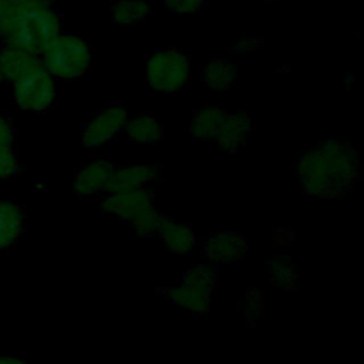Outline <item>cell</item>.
I'll return each instance as SVG.
<instances>
[{
  "label": "cell",
  "mask_w": 364,
  "mask_h": 364,
  "mask_svg": "<svg viewBox=\"0 0 364 364\" xmlns=\"http://www.w3.org/2000/svg\"><path fill=\"white\" fill-rule=\"evenodd\" d=\"M11 6H23V4H36V3H50V0H9Z\"/></svg>",
  "instance_id": "cell-29"
},
{
  "label": "cell",
  "mask_w": 364,
  "mask_h": 364,
  "mask_svg": "<svg viewBox=\"0 0 364 364\" xmlns=\"http://www.w3.org/2000/svg\"><path fill=\"white\" fill-rule=\"evenodd\" d=\"M216 277H218V272H216L215 264L203 263V264H195V266L189 267L185 272L182 282L213 290V287L216 286Z\"/></svg>",
  "instance_id": "cell-22"
},
{
  "label": "cell",
  "mask_w": 364,
  "mask_h": 364,
  "mask_svg": "<svg viewBox=\"0 0 364 364\" xmlns=\"http://www.w3.org/2000/svg\"><path fill=\"white\" fill-rule=\"evenodd\" d=\"M61 33V18L50 3L11 6L0 18L4 46L38 55Z\"/></svg>",
  "instance_id": "cell-2"
},
{
  "label": "cell",
  "mask_w": 364,
  "mask_h": 364,
  "mask_svg": "<svg viewBox=\"0 0 364 364\" xmlns=\"http://www.w3.org/2000/svg\"><path fill=\"white\" fill-rule=\"evenodd\" d=\"M55 94V80L44 68L41 60L11 84L13 101L24 111L40 112L48 109L54 104Z\"/></svg>",
  "instance_id": "cell-5"
},
{
  "label": "cell",
  "mask_w": 364,
  "mask_h": 364,
  "mask_svg": "<svg viewBox=\"0 0 364 364\" xmlns=\"http://www.w3.org/2000/svg\"><path fill=\"white\" fill-rule=\"evenodd\" d=\"M124 131L131 141L144 145H154L164 136V127L161 121L149 114H142L128 119Z\"/></svg>",
  "instance_id": "cell-17"
},
{
  "label": "cell",
  "mask_w": 364,
  "mask_h": 364,
  "mask_svg": "<svg viewBox=\"0 0 364 364\" xmlns=\"http://www.w3.org/2000/svg\"><path fill=\"white\" fill-rule=\"evenodd\" d=\"M262 44L263 43L256 37H242L235 43L233 48L236 53H250V51H255V50L263 47Z\"/></svg>",
  "instance_id": "cell-27"
},
{
  "label": "cell",
  "mask_w": 364,
  "mask_h": 364,
  "mask_svg": "<svg viewBox=\"0 0 364 364\" xmlns=\"http://www.w3.org/2000/svg\"><path fill=\"white\" fill-rule=\"evenodd\" d=\"M114 165L102 158L94 159L81 166L73 182L74 192L78 196H92L107 191V185L114 172Z\"/></svg>",
  "instance_id": "cell-9"
},
{
  "label": "cell",
  "mask_w": 364,
  "mask_h": 364,
  "mask_svg": "<svg viewBox=\"0 0 364 364\" xmlns=\"http://www.w3.org/2000/svg\"><path fill=\"white\" fill-rule=\"evenodd\" d=\"M20 162L13 146H0V181H6L17 175Z\"/></svg>",
  "instance_id": "cell-23"
},
{
  "label": "cell",
  "mask_w": 364,
  "mask_h": 364,
  "mask_svg": "<svg viewBox=\"0 0 364 364\" xmlns=\"http://www.w3.org/2000/svg\"><path fill=\"white\" fill-rule=\"evenodd\" d=\"M247 250L243 236L237 232L212 233L203 246V256L210 264L235 263Z\"/></svg>",
  "instance_id": "cell-8"
},
{
  "label": "cell",
  "mask_w": 364,
  "mask_h": 364,
  "mask_svg": "<svg viewBox=\"0 0 364 364\" xmlns=\"http://www.w3.org/2000/svg\"><path fill=\"white\" fill-rule=\"evenodd\" d=\"M226 111L218 107L199 108L189 122V134L196 141H215Z\"/></svg>",
  "instance_id": "cell-16"
},
{
  "label": "cell",
  "mask_w": 364,
  "mask_h": 364,
  "mask_svg": "<svg viewBox=\"0 0 364 364\" xmlns=\"http://www.w3.org/2000/svg\"><path fill=\"white\" fill-rule=\"evenodd\" d=\"M192 75L189 57L178 48H161L145 63V80L149 88L164 94H173L185 88Z\"/></svg>",
  "instance_id": "cell-4"
},
{
  "label": "cell",
  "mask_w": 364,
  "mask_h": 364,
  "mask_svg": "<svg viewBox=\"0 0 364 364\" xmlns=\"http://www.w3.org/2000/svg\"><path fill=\"white\" fill-rule=\"evenodd\" d=\"M301 191L316 199L344 198L358 176V155L346 141L330 139L307 149L296 162Z\"/></svg>",
  "instance_id": "cell-1"
},
{
  "label": "cell",
  "mask_w": 364,
  "mask_h": 364,
  "mask_svg": "<svg viewBox=\"0 0 364 364\" xmlns=\"http://www.w3.org/2000/svg\"><path fill=\"white\" fill-rule=\"evenodd\" d=\"M0 364H28L24 358L17 357V355H6L1 354L0 355Z\"/></svg>",
  "instance_id": "cell-28"
},
{
  "label": "cell",
  "mask_w": 364,
  "mask_h": 364,
  "mask_svg": "<svg viewBox=\"0 0 364 364\" xmlns=\"http://www.w3.org/2000/svg\"><path fill=\"white\" fill-rule=\"evenodd\" d=\"M38 60V55L3 44L0 48V84L11 85Z\"/></svg>",
  "instance_id": "cell-14"
},
{
  "label": "cell",
  "mask_w": 364,
  "mask_h": 364,
  "mask_svg": "<svg viewBox=\"0 0 364 364\" xmlns=\"http://www.w3.org/2000/svg\"><path fill=\"white\" fill-rule=\"evenodd\" d=\"M236 80V68L226 60L209 61L202 68V81L215 91L229 90Z\"/></svg>",
  "instance_id": "cell-19"
},
{
  "label": "cell",
  "mask_w": 364,
  "mask_h": 364,
  "mask_svg": "<svg viewBox=\"0 0 364 364\" xmlns=\"http://www.w3.org/2000/svg\"><path fill=\"white\" fill-rule=\"evenodd\" d=\"M158 236L162 240L165 249L173 255H188L195 249L198 243L196 235L189 226L172 220L168 216L164 219Z\"/></svg>",
  "instance_id": "cell-13"
},
{
  "label": "cell",
  "mask_w": 364,
  "mask_h": 364,
  "mask_svg": "<svg viewBox=\"0 0 364 364\" xmlns=\"http://www.w3.org/2000/svg\"><path fill=\"white\" fill-rule=\"evenodd\" d=\"M24 230V210L13 200H0V252L10 249Z\"/></svg>",
  "instance_id": "cell-15"
},
{
  "label": "cell",
  "mask_w": 364,
  "mask_h": 364,
  "mask_svg": "<svg viewBox=\"0 0 364 364\" xmlns=\"http://www.w3.org/2000/svg\"><path fill=\"white\" fill-rule=\"evenodd\" d=\"M10 7L9 0H0V18L3 17V14L7 11V9Z\"/></svg>",
  "instance_id": "cell-30"
},
{
  "label": "cell",
  "mask_w": 364,
  "mask_h": 364,
  "mask_svg": "<svg viewBox=\"0 0 364 364\" xmlns=\"http://www.w3.org/2000/svg\"><path fill=\"white\" fill-rule=\"evenodd\" d=\"M245 313L249 321H257L263 313V296L257 289H249L246 294Z\"/></svg>",
  "instance_id": "cell-24"
},
{
  "label": "cell",
  "mask_w": 364,
  "mask_h": 364,
  "mask_svg": "<svg viewBox=\"0 0 364 364\" xmlns=\"http://www.w3.org/2000/svg\"><path fill=\"white\" fill-rule=\"evenodd\" d=\"M40 60L54 80L74 81L90 70L91 50L82 37L60 33L40 54Z\"/></svg>",
  "instance_id": "cell-3"
},
{
  "label": "cell",
  "mask_w": 364,
  "mask_h": 364,
  "mask_svg": "<svg viewBox=\"0 0 364 364\" xmlns=\"http://www.w3.org/2000/svg\"><path fill=\"white\" fill-rule=\"evenodd\" d=\"M152 11L146 0H117L111 6V18L117 26L132 27L144 23Z\"/></svg>",
  "instance_id": "cell-18"
},
{
  "label": "cell",
  "mask_w": 364,
  "mask_h": 364,
  "mask_svg": "<svg viewBox=\"0 0 364 364\" xmlns=\"http://www.w3.org/2000/svg\"><path fill=\"white\" fill-rule=\"evenodd\" d=\"M269 272L272 283L283 290H293L299 284V274L290 257L273 256L269 260Z\"/></svg>",
  "instance_id": "cell-20"
},
{
  "label": "cell",
  "mask_w": 364,
  "mask_h": 364,
  "mask_svg": "<svg viewBox=\"0 0 364 364\" xmlns=\"http://www.w3.org/2000/svg\"><path fill=\"white\" fill-rule=\"evenodd\" d=\"M152 206H155L154 196L146 188L124 192H107L101 200L102 210L129 225Z\"/></svg>",
  "instance_id": "cell-7"
},
{
  "label": "cell",
  "mask_w": 364,
  "mask_h": 364,
  "mask_svg": "<svg viewBox=\"0 0 364 364\" xmlns=\"http://www.w3.org/2000/svg\"><path fill=\"white\" fill-rule=\"evenodd\" d=\"M128 117V109L121 104L107 107L94 115L82 131V146L88 151L100 149L109 144L121 131H124Z\"/></svg>",
  "instance_id": "cell-6"
},
{
  "label": "cell",
  "mask_w": 364,
  "mask_h": 364,
  "mask_svg": "<svg viewBox=\"0 0 364 364\" xmlns=\"http://www.w3.org/2000/svg\"><path fill=\"white\" fill-rule=\"evenodd\" d=\"M168 10L178 16H192L200 10L205 0H162Z\"/></svg>",
  "instance_id": "cell-25"
},
{
  "label": "cell",
  "mask_w": 364,
  "mask_h": 364,
  "mask_svg": "<svg viewBox=\"0 0 364 364\" xmlns=\"http://www.w3.org/2000/svg\"><path fill=\"white\" fill-rule=\"evenodd\" d=\"M250 131L252 118L246 112H226L215 142L219 151L225 154H233L245 144Z\"/></svg>",
  "instance_id": "cell-11"
},
{
  "label": "cell",
  "mask_w": 364,
  "mask_h": 364,
  "mask_svg": "<svg viewBox=\"0 0 364 364\" xmlns=\"http://www.w3.org/2000/svg\"><path fill=\"white\" fill-rule=\"evenodd\" d=\"M212 291L213 290L210 289L181 282L175 286L168 287L165 290V296L171 303L182 310H186L192 314H203L210 307Z\"/></svg>",
  "instance_id": "cell-12"
},
{
  "label": "cell",
  "mask_w": 364,
  "mask_h": 364,
  "mask_svg": "<svg viewBox=\"0 0 364 364\" xmlns=\"http://www.w3.org/2000/svg\"><path fill=\"white\" fill-rule=\"evenodd\" d=\"M166 216L162 215L155 206L149 208L148 210H145L141 216H138L132 223L131 226L134 228V230L142 236V237H151V236H155L158 235L161 226H162V222Z\"/></svg>",
  "instance_id": "cell-21"
},
{
  "label": "cell",
  "mask_w": 364,
  "mask_h": 364,
  "mask_svg": "<svg viewBox=\"0 0 364 364\" xmlns=\"http://www.w3.org/2000/svg\"><path fill=\"white\" fill-rule=\"evenodd\" d=\"M14 127L13 122L3 114H0V146H13Z\"/></svg>",
  "instance_id": "cell-26"
},
{
  "label": "cell",
  "mask_w": 364,
  "mask_h": 364,
  "mask_svg": "<svg viewBox=\"0 0 364 364\" xmlns=\"http://www.w3.org/2000/svg\"><path fill=\"white\" fill-rule=\"evenodd\" d=\"M159 175L158 166L152 164H132L114 168L111 179L107 185V192H124L145 188L152 183Z\"/></svg>",
  "instance_id": "cell-10"
},
{
  "label": "cell",
  "mask_w": 364,
  "mask_h": 364,
  "mask_svg": "<svg viewBox=\"0 0 364 364\" xmlns=\"http://www.w3.org/2000/svg\"><path fill=\"white\" fill-rule=\"evenodd\" d=\"M263 1H274V0H263Z\"/></svg>",
  "instance_id": "cell-31"
}]
</instances>
